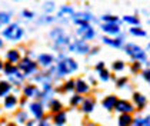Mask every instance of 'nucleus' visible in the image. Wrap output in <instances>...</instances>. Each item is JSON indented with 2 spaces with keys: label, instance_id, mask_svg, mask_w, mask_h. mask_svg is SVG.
<instances>
[{
  "label": "nucleus",
  "instance_id": "f8f14e48",
  "mask_svg": "<svg viewBox=\"0 0 150 126\" xmlns=\"http://www.w3.org/2000/svg\"><path fill=\"white\" fill-rule=\"evenodd\" d=\"M132 116L130 115H122L119 117V126H130L132 125Z\"/></svg>",
  "mask_w": 150,
  "mask_h": 126
},
{
  "label": "nucleus",
  "instance_id": "39448f33",
  "mask_svg": "<svg viewBox=\"0 0 150 126\" xmlns=\"http://www.w3.org/2000/svg\"><path fill=\"white\" fill-rule=\"evenodd\" d=\"M20 69L24 70L26 75H29V73H32V72H35L36 70V63L35 62H32L30 59H23L22 63H20Z\"/></svg>",
  "mask_w": 150,
  "mask_h": 126
},
{
  "label": "nucleus",
  "instance_id": "a211bd4d",
  "mask_svg": "<svg viewBox=\"0 0 150 126\" xmlns=\"http://www.w3.org/2000/svg\"><path fill=\"white\" fill-rule=\"evenodd\" d=\"M7 59H9L12 63H16V62L19 60V52H17V50H10V52L7 53Z\"/></svg>",
  "mask_w": 150,
  "mask_h": 126
},
{
  "label": "nucleus",
  "instance_id": "ddd939ff",
  "mask_svg": "<svg viewBox=\"0 0 150 126\" xmlns=\"http://www.w3.org/2000/svg\"><path fill=\"white\" fill-rule=\"evenodd\" d=\"M81 107H83V112H92V109L94 107V100L93 99H84V102L81 105Z\"/></svg>",
  "mask_w": 150,
  "mask_h": 126
},
{
  "label": "nucleus",
  "instance_id": "7ed1b4c3",
  "mask_svg": "<svg viewBox=\"0 0 150 126\" xmlns=\"http://www.w3.org/2000/svg\"><path fill=\"white\" fill-rule=\"evenodd\" d=\"M127 55H130L132 57L137 59V60H144V52L136 45H127L126 46Z\"/></svg>",
  "mask_w": 150,
  "mask_h": 126
},
{
  "label": "nucleus",
  "instance_id": "5701e85b",
  "mask_svg": "<svg viewBox=\"0 0 150 126\" xmlns=\"http://www.w3.org/2000/svg\"><path fill=\"white\" fill-rule=\"evenodd\" d=\"M4 70H6V73H7L9 76H12V75H14V73H17V69L14 68V66H12L10 63H9V65H6Z\"/></svg>",
  "mask_w": 150,
  "mask_h": 126
},
{
  "label": "nucleus",
  "instance_id": "4c0bfd02",
  "mask_svg": "<svg viewBox=\"0 0 150 126\" xmlns=\"http://www.w3.org/2000/svg\"><path fill=\"white\" fill-rule=\"evenodd\" d=\"M126 82H127V79H120V80H117V86H119V88H122V86H123V85H125Z\"/></svg>",
  "mask_w": 150,
  "mask_h": 126
},
{
  "label": "nucleus",
  "instance_id": "7c9ffc66",
  "mask_svg": "<svg viewBox=\"0 0 150 126\" xmlns=\"http://www.w3.org/2000/svg\"><path fill=\"white\" fill-rule=\"evenodd\" d=\"M74 86H76V82H73V80H69L67 83H66V90H71V89H74Z\"/></svg>",
  "mask_w": 150,
  "mask_h": 126
},
{
  "label": "nucleus",
  "instance_id": "f03ea898",
  "mask_svg": "<svg viewBox=\"0 0 150 126\" xmlns=\"http://www.w3.org/2000/svg\"><path fill=\"white\" fill-rule=\"evenodd\" d=\"M3 36L7 37V39H12V40H19V39L23 36V30H22L17 24H10V26L3 32Z\"/></svg>",
  "mask_w": 150,
  "mask_h": 126
},
{
  "label": "nucleus",
  "instance_id": "2f4dec72",
  "mask_svg": "<svg viewBox=\"0 0 150 126\" xmlns=\"http://www.w3.org/2000/svg\"><path fill=\"white\" fill-rule=\"evenodd\" d=\"M100 78H102V80H109V78H110V76H109V72H107V70H100Z\"/></svg>",
  "mask_w": 150,
  "mask_h": 126
},
{
  "label": "nucleus",
  "instance_id": "a19ab883",
  "mask_svg": "<svg viewBox=\"0 0 150 126\" xmlns=\"http://www.w3.org/2000/svg\"><path fill=\"white\" fill-rule=\"evenodd\" d=\"M39 126H50V125L47 123V120H42V122L39 123Z\"/></svg>",
  "mask_w": 150,
  "mask_h": 126
},
{
  "label": "nucleus",
  "instance_id": "0eeeda50",
  "mask_svg": "<svg viewBox=\"0 0 150 126\" xmlns=\"http://www.w3.org/2000/svg\"><path fill=\"white\" fill-rule=\"evenodd\" d=\"M70 49H71V50H77L79 53H87L89 46L86 45L84 42H76L74 45H70Z\"/></svg>",
  "mask_w": 150,
  "mask_h": 126
},
{
  "label": "nucleus",
  "instance_id": "c03bdc74",
  "mask_svg": "<svg viewBox=\"0 0 150 126\" xmlns=\"http://www.w3.org/2000/svg\"><path fill=\"white\" fill-rule=\"evenodd\" d=\"M1 45H3V42H1V40H0V47H1Z\"/></svg>",
  "mask_w": 150,
  "mask_h": 126
},
{
  "label": "nucleus",
  "instance_id": "f704fd0d",
  "mask_svg": "<svg viewBox=\"0 0 150 126\" xmlns=\"http://www.w3.org/2000/svg\"><path fill=\"white\" fill-rule=\"evenodd\" d=\"M63 13H70V14H73V9L69 7V6H66V7H63V9L60 10V14H63Z\"/></svg>",
  "mask_w": 150,
  "mask_h": 126
},
{
  "label": "nucleus",
  "instance_id": "6e6552de",
  "mask_svg": "<svg viewBox=\"0 0 150 126\" xmlns=\"http://www.w3.org/2000/svg\"><path fill=\"white\" fill-rule=\"evenodd\" d=\"M87 20H90V14H87V13H77V14H74V19H73V22L77 24L87 23Z\"/></svg>",
  "mask_w": 150,
  "mask_h": 126
},
{
  "label": "nucleus",
  "instance_id": "58836bf2",
  "mask_svg": "<svg viewBox=\"0 0 150 126\" xmlns=\"http://www.w3.org/2000/svg\"><path fill=\"white\" fill-rule=\"evenodd\" d=\"M103 62H100V63H99V65H97V66H96V69H97V70H99V72H100V70H103Z\"/></svg>",
  "mask_w": 150,
  "mask_h": 126
},
{
  "label": "nucleus",
  "instance_id": "9b49d317",
  "mask_svg": "<svg viewBox=\"0 0 150 126\" xmlns=\"http://www.w3.org/2000/svg\"><path fill=\"white\" fill-rule=\"evenodd\" d=\"M116 98L115 96H109V98H106L103 100V106L107 109V110H112L113 107H115V105H116Z\"/></svg>",
  "mask_w": 150,
  "mask_h": 126
},
{
  "label": "nucleus",
  "instance_id": "6ab92c4d",
  "mask_svg": "<svg viewBox=\"0 0 150 126\" xmlns=\"http://www.w3.org/2000/svg\"><path fill=\"white\" fill-rule=\"evenodd\" d=\"M16 103H17V100H16V98H14V96H7V98H6V100H4V106H6L7 109H10V107H13Z\"/></svg>",
  "mask_w": 150,
  "mask_h": 126
},
{
  "label": "nucleus",
  "instance_id": "ea45409f",
  "mask_svg": "<svg viewBox=\"0 0 150 126\" xmlns=\"http://www.w3.org/2000/svg\"><path fill=\"white\" fill-rule=\"evenodd\" d=\"M143 76H144L146 80H149V70H144V72H143Z\"/></svg>",
  "mask_w": 150,
  "mask_h": 126
},
{
  "label": "nucleus",
  "instance_id": "c9c22d12",
  "mask_svg": "<svg viewBox=\"0 0 150 126\" xmlns=\"http://www.w3.org/2000/svg\"><path fill=\"white\" fill-rule=\"evenodd\" d=\"M17 119H19V122H24V120L27 119V115H26V113H20L19 116H17Z\"/></svg>",
  "mask_w": 150,
  "mask_h": 126
},
{
  "label": "nucleus",
  "instance_id": "cd10ccee",
  "mask_svg": "<svg viewBox=\"0 0 150 126\" xmlns=\"http://www.w3.org/2000/svg\"><path fill=\"white\" fill-rule=\"evenodd\" d=\"M80 102H81V96H79V95H77V96H73V98L70 99V103H71L73 106H74V105H79Z\"/></svg>",
  "mask_w": 150,
  "mask_h": 126
},
{
  "label": "nucleus",
  "instance_id": "2eb2a0df",
  "mask_svg": "<svg viewBox=\"0 0 150 126\" xmlns=\"http://www.w3.org/2000/svg\"><path fill=\"white\" fill-rule=\"evenodd\" d=\"M103 42L106 45L113 46V47H120V46H122V40H119V39H109V37H104Z\"/></svg>",
  "mask_w": 150,
  "mask_h": 126
},
{
  "label": "nucleus",
  "instance_id": "bb28decb",
  "mask_svg": "<svg viewBox=\"0 0 150 126\" xmlns=\"http://www.w3.org/2000/svg\"><path fill=\"white\" fill-rule=\"evenodd\" d=\"M35 92H36V88H35V86H27V88L24 89V95H26V96H32Z\"/></svg>",
  "mask_w": 150,
  "mask_h": 126
},
{
  "label": "nucleus",
  "instance_id": "b1692460",
  "mask_svg": "<svg viewBox=\"0 0 150 126\" xmlns=\"http://www.w3.org/2000/svg\"><path fill=\"white\" fill-rule=\"evenodd\" d=\"M125 22H127V23H130V24H139V19L137 17H134V16H126L125 17Z\"/></svg>",
  "mask_w": 150,
  "mask_h": 126
},
{
  "label": "nucleus",
  "instance_id": "72a5a7b5",
  "mask_svg": "<svg viewBox=\"0 0 150 126\" xmlns=\"http://www.w3.org/2000/svg\"><path fill=\"white\" fill-rule=\"evenodd\" d=\"M9 20H10L9 14H0V23H9Z\"/></svg>",
  "mask_w": 150,
  "mask_h": 126
},
{
  "label": "nucleus",
  "instance_id": "c85d7f7f",
  "mask_svg": "<svg viewBox=\"0 0 150 126\" xmlns=\"http://www.w3.org/2000/svg\"><path fill=\"white\" fill-rule=\"evenodd\" d=\"M89 29H92L87 23H83V24H80V29H79V33H84V32H87Z\"/></svg>",
  "mask_w": 150,
  "mask_h": 126
},
{
  "label": "nucleus",
  "instance_id": "f3484780",
  "mask_svg": "<svg viewBox=\"0 0 150 126\" xmlns=\"http://www.w3.org/2000/svg\"><path fill=\"white\" fill-rule=\"evenodd\" d=\"M12 89V86L9 85V83H4V82H1L0 83V96H4L6 93H9V90Z\"/></svg>",
  "mask_w": 150,
  "mask_h": 126
},
{
  "label": "nucleus",
  "instance_id": "a878e982",
  "mask_svg": "<svg viewBox=\"0 0 150 126\" xmlns=\"http://www.w3.org/2000/svg\"><path fill=\"white\" fill-rule=\"evenodd\" d=\"M93 36H94V30H93V29H89L87 32H84V33H83V40H87V39H92Z\"/></svg>",
  "mask_w": 150,
  "mask_h": 126
},
{
  "label": "nucleus",
  "instance_id": "e433bc0d",
  "mask_svg": "<svg viewBox=\"0 0 150 126\" xmlns=\"http://www.w3.org/2000/svg\"><path fill=\"white\" fill-rule=\"evenodd\" d=\"M23 16H26L27 19H32V17H33V13H32V11H27V10H24V11H23Z\"/></svg>",
  "mask_w": 150,
  "mask_h": 126
},
{
  "label": "nucleus",
  "instance_id": "4be33fe9",
  "mask_svg": "<svg viewBox=\"0 0 150 126\" xmlns=\"http://www.w3.org/2000/svg\"><path fill=\"white\" fill-rule=\"evenodd\" d=\"M50 107H52L53 112H59V110L62 109V103L57 102V100H52V102H50Z\"/></svg>",
  "mask_w": 150,
  "mask_h": 126
},
{
  "label": "nucleus",
  "instance_id": "aec40b11",
  "mask_svg": "<svg viewBox=\"0 0 150 126\" xmlns=\"http://www.w3.org/2000/svg\"><path fill=\"white\" fill-rule=\"evenodd\" d=\"M64 122H66V115L63 113V112L57 113V116H56V125L60 126V125H63Z\"/></svg>",
  "mask_w": 150,
  "mask_h": 126
},
{
  "label": "nucleus",
  "instance_id": "f257e3e1",
  "mask_svg": "<svg viewBox=\"0 0 150 126\" xmlns=\"http://www.w3.org/2000/svg\"><path fill=\"white\" fill-rule=\"evenodd\" d=\"M77 69V63L73 60V59H64L63 62H60L57 66V72L59 76H64L67 73H71Z\"/></svg>",
  "mask_w": 150,
  "mask_h": 126
},
{
  "label": "nucleus",
  "instance_id": "dca6fc26",
  "mask_svg": "<svg viewBox=\"0 0 150 126\" xmlns=\"http://www.w3.org/2000/svg\"><path fill=\"white\" fill-rule=\"evenodd\" d=\"M134 102L137 103V106L142 109V107L144 106V103H146V98H144L143 95H140V93H136V95H134Z\"/></svg>",
  "mask_w": 150,
  "mask_h": 126
},
{
  "label": "nucleus",
  "instance_id": "393cba45",
  "mask_svg": "<svg viewBox=\"0 0 150 126\" xmlns=\"http://www.w3.org/2000/svg\"><path fill=\"white\" fill-rule=\"evenodd\" d=\"M130 33L134 34V36H144V30H142V29H139V27H133V29H130Z\"/></svg>",
  "mask_w": 150,
  "mask_h": 126
},
{
  "label": "nucleus",
  "instance_id": "4468645a",
  "mask_svg": "<svg viewBox=\"0 0 150 126\" xmlns=\"http://www.w3.org/2000/svg\"><path fill=\"white\" fill-rule=\"evenodd\" d=\"M39 62H40L43 66H49V65H52L53 57L50 56V55H40V56H39Z\"/></svg>",
  "mask_w": 150,
  "mask_h": 126
},
{
  "label": "nucleus",
  "instance_id": "20e7f679",
  "mask_svg": "<svg viewBox=\"0 0 150 126\" xmlns=\"http://www.w3.org/2000/svg\"><path fill=\"white\" fill-rule=\"evenodd\" d=\"M115 107L117 112H122L123 115H129L133 112V106L129 102H126V100H119V102H116Z\"/></svg>",
  "mask_w": 150,
  "mask_h": 126
},
{
  "label": "nucleus",
  "instance_id": "473e14b6",
  "mask_svg": "<svg viewBox=\"0 0 150 126\" xmlns=\"http://www.w3.org/2000/svg\"><path fill=\"white\" fill-rule=\"evenodd\" d=\"M123 68H125L123 62H116L115 65H113V69H115V70H123Z\"/></svg>",
  "mask_w": 150,
  "mask_h": 126
},
{
  "label": "nucleus",
  "instance_id": "79ce46f5",
  "mask_svg": "<svg viewBox=\"0 0 150 126\" xmlns=\"http://www.w3.org/2000/svg\"><path fill=\"white\" fill-rule=\"evenodd\" d=\"M137 69H139V63H136V65L133 66V70H137Z\"/></svg>",
  "mask_w": 150,
  "mask_h": 126
},
{
  "label": "nucleus",
  "instance_id": "37998d69",
  "mask_svg": "<svg viewBox=\"0 0 150 126\" xmlns=\"http://www.w3.org/2000/svg\"><path fill=\"white\" fill-rule=\"evenodd\" d=\"M1 69H3V63L0 62V70H1Z\"/></svg>",
  "mask_w": 150,
  "mask_h": 126
},
{
  "label": "nucleus",
  "instance_id": "c756f323",
  "mask_svg": "<svg viewBox=\"0 0 150 126\" xmlns=\"http://www.w3.org/2000/svg\"><path fill=\"white\" fill-rule=\"evenodd\" d=\"M103 20H106L109 23H116L117 22V17H115V16H103Z\"/></svg>",
  "mask_w": 150,
  "mask_h": 126
},
{
  "label": "nucleus",
  "instance_id": "9d476101",
  "mask_svg": "<svg viewBox=\"0 0 150 126\" xmlns=\"http://www.w3.org/2000/svg\"><path fill=\"white\" fill-rule=\"evenodd\" d=\"M74 89L79 92V93H86V92L89 90V86H87V83L84 82L83 79H79L76 82V86H74Z\"/></svg>",
  "mask_w": 150,
  "mask_h": 126
},
{
  "label": "nucleus",
  "instance_id": "423d86ee",
  "mask_svg": "<svg viewBox=\"0 0 150 126\" xmlns=\"http://www.w3.org/2000/svg\"><path fill=\"white\" fill-rule=\"evenodd\" d=\"M30 109H32V113L35 115L36 119H42L43 117V107H42V105L40 103H32L30 105Z\"/></svg>",
  "mask_w": 150,
  "mask_h": 126
},
{
  "label": "nucleus",
  "instance_id": "412c9836",
  "mask_svg": "<svg viewBox=\"0 0 150 126\" xmlns=\"http://www.w3.org/2000/svg\"><path fill=\"white\" fill-rule=\"evenodd\" d=\"M133 126H149V117H146V119H136Z\"/></svg>",
  "mask_w": 150,
  "mask_h": 126
},
{
  "label": "nucleus",
  "instance_id": "1a4fd4ad",
  "mask_svg": "<svg viewBox=\"0 0 150 126\" xmlns=\"http://www.w3.org/2000/svg\"><path fill=\"white\" fill-rule=\"evenodd\" d=\"M103 30L104 32H107V33H112V34H115V33H119V24L117 23H107V24H104L103 26Z\"/></svg>",
  "mask_w": 150,
  "mask_h": 126
}]
</instances>
